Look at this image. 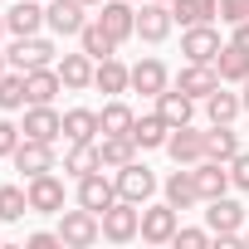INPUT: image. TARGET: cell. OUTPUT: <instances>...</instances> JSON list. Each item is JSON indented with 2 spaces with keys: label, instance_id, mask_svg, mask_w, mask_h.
Listing matches in <instances>:
<instances>
[{
  "label": "cell",
  "instance_id": "obj_1",
  "mask_svg": "<svg viewBox=\"0 0 249 249\" xmlns=\"http://www.w3.org/2000/svg\"><path fill=\"white\" fill-rule=\"evenodd\" d=\"M98 220H103V239H112V244H132V239L142 234V205L122 200V196H117Z\"/></svg>",
  "mask_w": 249,
  "mask_h": 249
},
{
  "label": "cell",
  "instance_id": "obj_2",
  "mask_svg": "<svg viewBox=\"0 0 249 249\" xmlns=\"http://www.w3.org/2000/svg\"><path fill=\"white\" fill-rule=\"evenodd\" d=\"M59 239H64V249H88V244H98L103 239V220L93 215V210H59Z\"/></svg>",
  "mask_w": 249,
  "mask_h": 249
},
{
  "label": "cell",
  "instance_id": "obj_3",
  "mask_svg": "<svg viewBox=\"0 0 249 249\" xmlns=\"http://www.w3.org/2000/svg\"><path fill=\"white\" fill-rule=\"evenodd\" d=\"M117 196L122 200H132V205H147L152 196H157V176L142 166V161H127V166H117Z\"/></svg>",
  "mask_w": 249,
  "mask_h": 249
},
{
  "label": "cell",
  "instance_id": "obj_4",
  "mask_svg": "<svg viewBox=\"0 0 249 249\" xmlns=\"http://www.w3.org/2000/svg\"><path fill=\"white\" fill-rule=\"evenodd\" d=\"M5 59H10V69L30 73V69H44V64H54V44H49V39H39V35H20V39L5 49Z\"/></svg>",
  "mask_w": 249,
  "mask_h": 249
},
{
  "label": "cell",
  "instance_id": "obj_5",
  "mask_svg": "<svg viewBox=\"0 0 249 249\" xmlns=\"http://www.w3.org/2000/svg\"><path fill=\"white\" fill-rule=\"evenodd\" d=\"M20 132L35 137V142H59L64 137V112H54V103H30Z\"/></svg>",
  "mask_w": 249,
  "mask_h": 249
},
{
  "label": "cell",
  "instance_id": "obj_6",
  "mask_svg": "<svg viewBox=\"0 0 249 249\" xmlns=\"http://www.w3.org/2000/svg\"><path fill=\"white\" fill-rule=\"evenodd\" d=\"M30 215H59L64 210V181L54 176V171H44V176H30Z\"/></svg>",
  "mask_w": 249,
  "mask_h": 249
},
{
  "label": "cell",
  "instance_id": "obj_7",
  "mask_svg": "<svg viewBox=\"0 0 249 249\" xmlns=\"http://www.w3.org/2000/svg\"><path fill=\"white\" fill-rule=\"evenodd\" d=\"M171 25H176V15H171L166 0H142V10H137V35H142L147 44H161V39L171 35Z\"/></svg>",
  "mask_w": 249,
  "mask_h": 249
},
{
  "label": "cell",
  "instance_id": "obj_8",
  "mask_svg": "<svg viewBox=\"0 0 249 249\" xmlns=\"http://www.w3.org/2000/svg\"><path fill=\"white\" fill-rule=\"evenodd\" d=\"M220 49H225V44H220V30H215V25H191V30L181 35V54H186L191 64H215Z\"/></svg>",
  "mask_w": 249,
  "mask_h": 249
},
{
  "label": "cell",
  "instance_id": "obj_9",
  "mask_svg": "<svg viewBox=\"0 0 249 249\" xmlns=\"http://www.w3.org/2000/svg\"><path fill=\"white\" fill-rule=\"evenodd\" d=\"M15 171H25V181L30 176H44V171H54V142H35V137H20V147H15Z\"/></svg>",
  "mask_w": 249,
  "mask_h": 249
},
{
  "label": "cell",
  "instance_id": "obj_10",
  "mask_svg": "<svg viewBox=\"0 0 249 249\" xmlns=\"http://www.w3.org/2000/svg\"><path fill=\"white\" fill-rule=\"evenodd\" d=\"M166 152H171L176 166H196V161H205V132H196L191 122H186V127H171Z\"/></svg>",
  "mask_w": 249,
  "mask_h": 249
},
{
  "label": "cell",
  "instance_id": "obj_11",
  "mask_svg": "<svg viewBox=\"0 0 249 249\" xmlns=\"http://www.w3.org/2000/svg\"><path fill=\"white\" fill-rule=\"evenodd\" d=\"M112 200H117V181H107L103 171H88V176H78V205H83V210L103 215Z\"/></svg>",
  "mask_w": 249,
  "mask_h": 249
},
{
  "label": "cell",
  "instance_id": "obj_12",
  "mask_svg": "<svg viewBox=\"0 0 249 249\" xmlns=\"http://www.w3.org/2000/svg\"><path fill=\"white\" fill-rule=\"evenodd\" d=\"M181 225H176V205L166 200V205H142V239L147 244H171V234H176Z\"/></svg>",
  "mask_w": 249,
  "mask_h": 249
},
{
  "label": "cell",
  "instance_id": "obj_13",
  "mask_svg": "<svg viewBox=\"0 0 249 249\" xmlns=\"http://www.w3.org/2000/svg\"><path fill=\"white\" fill-rule=\"evenodd\" d=\"M103 30L122 44V39H132L137 35V5H132V0H103Z\"/></svg>",
  "mask_w": 249,
  "mask_h": 249
},
{
  "label": "cell",
  "instance_id": "obj_14",
  "mask_svg": "<svg viewBox=\"0 0 249 249\" xmlns=\"http://www.w3.org/2000/svg\"><path fill=\"white\" fill-rule=\"evenodd\" d=\"M191 171H196L200 200H220V196H230V186H234V181H230V161H210V157H205V161H196Z\"/></svg>",
  "mask_w": 249,
  "mask_h": 249
},
{
  "label": "cell",
  "instance_id": "obj_15",
  "mask_svg": "<svg viewBox=\"0 0 249 249\" xmlns=\"http://www.w3.org/2000/svg\"><path fill=\"white\" fill-rule=\"evenodd\" d=\"M88 5H83V0H49V10H44V20H49V30L54 35H78L83 25H88V15H83Z\"/></svg>",
  "mask_w": 249,
  "mask_h": 249
},
{
  "label": "cell",
  "instance_id": "obj_16",
  "mask_svg": "<svg viewBox=\"0 0 249 249\" xmlns=\"http://www.w3.org/2000/svg\"><path fill=\"white\" fill-rule=\"evenodd\" d=\"M176 88L205 103V98H210V93L220 88V73H215V64H191V59H186V69L176 73Z\"/></svg>",
  "mask_w": 249,
  "mask_h": 249
},
{
  "label": "cell",
  "instance_id": "obj_17",
  "mask_svg": "<svg viewBox=\"0 0 249 249\" xmlns=\"http://www.w3.org/2000/svg\"><path fill=\"white\" fill-rule=\"evenodd\" d=\"M205 205H210V210H205L210 234H239V225H244V205H239V200L220 196V200H205Z\"/></svg>",
  "mask_w": 249,
  "mask_h": 249
},
{
  "label": "cell",
  "instance_id": "obj_18",
  "mask_svg": "<svg viewBox=\"0 0 249 249\" xmlns=\"http://www.w3.org/2000/svg\"><path fill=\"white\" fill-rule=\"evenodd\" d=\"M93 88H103V93H112V98L127 93V88H132V69L122 64L117 54H112V59H98V69H93Z\"/></svg>",
  "mask_w": 249,
  "mask_h": 249
},
{
  "label": "cell",
  "instance_id": "obj_19",
  "mask_svg": "<svg viewBox=\"0 0 249 249\" xmlns=\"http://www.w3.org/2000/svg\"><path fill=\"white\" fill-rule=\"evenodd\" d=\"M49 20H44V5H35V0H20V5L5 10V30L20 39V35H39Z\"/></svg>",
  "mask_w": 249,
  "mask_h": 249
},
{
  "label": "cell",
  "instance_id": "obj_20",
  "mask_svg": "<svg viewBox=\"0 0 249 249\" xmlns=\"http://www.w3.org/2000/svg\"><path fill=\"white\" fill-rule=\"evenodd\" d=\"M132 88H137V93H147V98L166 93V88H171L166 64H161V59H142V64H132Z\"/></svg>",
  "mask_w": 249,
  "mask_h": 249
},
{
  "label": "cell",
  "instance_id": "obj_21",
  "mask_svg": "<svg viewBox=\"0 0 249 249\" xmlns=\"http://www.w3.org/2000/svg\"><path fill=\"white\" fill-rule=\"evenodd\" d=\"M25 93H30V103H54V98L64 93V78H59V69H54V64H44V69H30V73H25Z\"/></svg>",
  "mask_w": 249,
  "mask_h": 249
},
{
  "label": "cell",
  "instance_id": "obj_22",
  "mask_svg": "<svg viewBox=\"0 0 249 249\" xmlns=\"http://www.w3.org/2000/svg\"><path fill=\"white\" fill-rule=\"evenodd\" d=\"M157 112L171 122V127H186V122L196 117V98L181 93V88H166V93H157Z\"/></svg>",
  "mask_w": 249,
  "mask_h": 249
},
{
  "label": "cell",
  "instance_id": "obj_23",
  "mask_svg": "<svg viewBox=\"0 0 249 249\" xmlns=\"http://www.w3.org/2000/svg\"><path fill=\"white\" fill-rule=\"evenodd\" d=\"M93 69H98V59H88V54L78 49V54H64V64H59V78H64V88L83 93V88H93Z\"/></svg>",
  "mask_w": 249,
  "mask_h": 249
},
{
  "label": "cell",
  "instance_id": "obj_24",
  "mask_svg": "<svg viewBox=\"0 0 249 249\" xmlns=\"http://www.w3.org/2000/svg\"><path fill=\"white\" fill-rule=\"evenodd\" d=\"M161 191H166V200H171L176 210H191V205L200 200V186H196V171H191V166H181V171H171Z\"/></svg>",
  "mask_w": 249,
  "mask_h": 249
},
{
  "label": "cell",
  "instance_id": "obj_25",
  "mask_svg": "<svg viewBox=\"0 0 249 249\" xmlns=\"http://www.w3.org/2000/svg\"><path fill=\"white\" fill-rule=\"evenodd\" d=\"M215 73H220V83H244L249 78V49H239L234 39L215 54Z\"/></svg>",
  "mask_w": 249,
  "mask_h": 249
},
{
  "label": "cell",
  "instance_id": "obj_26",
  "mask_svg": "<svg viewBox=\"0 0 249 249\" xmlns=\"http://www.w3.org/2000/svg\"><path fill=\"white\" fill-rule=\"evenodd\" d=\"M166 137H171V122H166L161 112H147V117H137V122H132V142H137L142 152L166 147Z\"/></svg>",
  "mask_w": 249,
  "mask_h": 249
},
{
  "label": "cell",
  "instance_id": "obj_27",
  "mask_svg": "<svg viewBox=\"0 0 249 249\" xmlns=\"http://www.w3.org/2000/svg\"><path fill=\"white\" fill-rule=\"evenodd\" d=\"M78 49H83L88 59H112V54H117V39L103 30V20H88V25L78 30Z\"/></svg>",
  "mask_w": 249,
  "mask_h": 249
},
{
  "label": "cell",
  "instance_id": "obj_28",
  "mask_svg": "<svg viewBox=\"0 0 249 249\" xmlns=\"http://www.w3.org/2000/svg\"><path fill=\"white\" fill-rule=\"evenodd\" d=\"M64 171H69L73 181H78V176H88V171H103V152H98V142H69Z\"/></svg>",
  "mask_w": 249,
  "mask_h": 249
},
{
  "label": "cell",
  "instance_id": "obj_29",
  "mask_svg": "<svg viewBox=\"0 0 249 249\" xmlns=\"http://www.w3.org/2000/svg\"><path fill=\"white\" fill-rule=\"evenodd\" d=\"M171 15H176V25H210L215 15H220V0H171Z\"/></svg>",
  "mask_w": 249,
  "mask_h": 249
},
{
  "label": "cell",
  "instance_id": "obj_30",
  "mask_svg": "<svg viewBox=\"0 0 249 249\" xmlns=\"http://www.w3.org/2000/svg\"><path fill=\"white\" fill-rule=\"evenodd\" d=\"M98 152H103V166H107V171H117V166L137 161V142H132L127 132H112V137H103V142H98Z\"/></svg>",
  "mask_w": 249,
  "mask_h": 249
},
{
  "label": "cell",
  "instance_id": "obj_31",
  "mask_svg": "<svg viewBox=\"0 0 249 249\" xmlns=\"http://www.w3.org/2000/svg\"><path fill=\"white\" fill-rule=\"evenodd\" d=\"M234 152H239L234 127H230V122H210V132H205V157H210V161H230Z\"/></svg>",
  "mask_w": 249,
  "mask_h": 249
},
{
  "label": "cell",
  "instance_id": "obj_32",
  "mask_svg": "<svg viewBox=\"0 0 249 249\" xmlns=\"http://www.w3.org/2000/svg\"><path fill=\"white\" fill-rule=\"evenodd\" d=\"M132 122H137V112L122 103V98H112V103L98 112V132H103V137H112V132H127V137H132Z\"/></svg>",
  "mask_w": 249,
  "mask_h": 249
},
{
  "label": "cell",
  "instance_id": "obj_33",
  "mask_svg": "<svg viewBox=\"0 0 249 249\" xmlns=\"http://www.w3.org/2000/svg\"><path fill=\"white\" fill-rule=\"evenodd\" d=\"M20 107H30L25 73L20 69H5V73H0V112H20Z\"/></svg>",
  "mask_w": 249,
  "mask_h": 249
},
{
  "label": "cell",
  "instance_id": "obj_34",
  "mask_svg": "<svg viewBox=\"0 0 249 249\" xmlns=\"http://www.w3.org/2000/svg\"><path fill=\"white\" fill-rule=\"evenodd\" d=\"M64 137L69 142H93L98 137V112L93 107H69L64 112Z\"/></svg>",
  "mask_w": 249,
  "mask_h": 249
},
{
  "label": "cell",
  "instance_id": "obj_35",
  "mask_svg": "<svg viewBox=\"0 0 249 249\" xmlns=\"http://www.w3.org/2000/svg\"><path fill=\"white\" fill-rule=\"evenodd\" d=\"M205 112H210V122H234V117L244 112V98H239V93H225V88H215V93L205 98Z\"/></svg>",
  "mask_w": 249,
  "mask_h": 249
},
{
  "label": "cell",
  "instance_id": "obj_36",
  "mask_svg": "<svg viewBox=\"0 0 249 249\" xmlns=\"http://www.w3.org/2000/svg\"><path fill=\"white\" fill-rule=\"evenodd\" d=\"M30 215V191L25 186H0V220H25Z\"/></svg>",
  "mask_w": 249,
  "mask_h": 249
},
{
  "label": "cell",
  "instance_id": "obj_37",
  "mask_svg": "<svg viewBox=\"0 0 249 249\" xmlns=\"http://www.w3.org/2000/svg\"><path fill=\"white\" fill-rule=\"evenodd\" d=\"M20 127H15V122L10 117H0V157H15V147H20Z\"/></svg>",
  "mask_w": 249,
  "mask_h": 249
},
{
  "label": "cell",
  "instance_id": "obj_38",
  "mask_svg": "<svg viewBox=\"0 0 249 249\" xmlns=\"http://www.w3.org/2000/svg\"><path fill=\"white\" fill-rule=\"evenodd\" d=\"M210 239H215L210 230H176V234H171L176 249H200V244H210Z\"/></svg>",
  "mask_w": 249,
  "mask_h": 249
},
{
  "label": "cell",
  "instance_id": "obj_39",
  "mask_svg": "<svg viewBox=\"0 0 249 249\" xmlns=\"http://www.w3.org/2000/svg\"><path fill=\"white\" fill-rule=\"evenodd\" d=\"M230 181H234V191H249V152L230 157Z\"/></svg>",
  "mask_w": 249,
  "mask_h": 249
},
{
  "label": "cell",
  "instance_id": "obj_40",
  "mask_svg": "<svg viewBox=\"0 0 249 249\" xmlns=\"http://www.w3.org/2000/svg\"><path fill=\"white\" fill-rule=\"evenodd\" d=\"M220 20H225V25L249 20V0H220Z\"/></svg>",
  "mask_w": 249,
  "mask_h": 249
},
{
  "label": "cell",
  "instance_id": "obj_41",
  "mask_svg": "<svg viewBox=\"0 0 249 249\" xmlns=\"http://www.w3.org/2000/svg\"><path fill=\"white\" fill-rule=\"evenodd\" d=\"M54 244H64L59 230H54V234H49V230H35V234H30V249H54Z\"/></svg>",
  "mask_w": 249,
  "mask_h": 249
},
{
  "label": "cell",
  "instance_id": "obj_42",
  "mask_svg": "<svg viewBox=\"0 0 249 249\" xmlns=\"http://www.w3.org/2000/svg\"><path fill=\"white\" fill-rule=\"evenodd\" d=\"M234 44H239V49H249V20H239V25H234Z\"/></svg>",
  "mask_w": 249,
  "mask_h": 249
},
{
  "label": "cell",
  "instance_id": "obj_43",
  "mask_svg": "<svg viewBox=\"0 0 249 249\" xmlns=\"http://www.w3.org/2000/svg\"><path fill=\"white\" fill-rule=\"evenodd\" d=\"M239 88H244V93H239V98H244V107H249V78H244V83H239Z\"/></svg>",
  "mask_w": 249,
  "mask_h": 249
},
{
  "label": "cell",
  "instance_id": "obj_44",
  "mask_svg": "<svg viewBox=\"0 0 249 249\" xmlns=\"http://www.w3.org/2000/svg\"><path fill=\"white\" fill-rule=\"evenodd\" d=\"M5 69H10V59H5V54H0V73H5Z\"/></svg>",
  "mask_w": 249,
  "mask_h": 249
},
{
  "label": "cell",
  "instance_id": "obj_45",
  "mask_svg": "<svg viewBox=\"0 0 249 249\" xmlns=\"http://www.w3.org/2000/svg\"><path fill=\"white\" fill-rule=\"evenodd\" d=\"M0 35H5V15H0Z\"/></svg>",
  "mask_w": 249,
  "mask_h": 249
},
{
  "label": "cell",
  "instance_id": "obj_46",
  "mask_svg": "<svg viewBox=\"0 0 249 249\" xmlns=\"http://www.w3.org/2000/svg\"><path fill=\"white\" fill-rule=\"evenodd\" d=\"M83 5H103V0H83Z\"/></svg>",
  "mask_w": 249,
  "mask_h": 249
},
{
  "label": "cell",
  "instance_id": "obj_47",
  "mask_svg": "<svg viewBox=\"0 0 249 249\" xmlns=\"http://www.w3.org/2000/svg\"><path fill=\"white\" fill-rule=\"evenodd\" d=\"M244 244H249V230H244Z\"/></svg>",
  "mask_w": 249,
  "mask_h": 249
},
{
  "label": "cell",
  "instance_id": "obj_48",
  "mask_svg": "<svg viewBox=\"0 0 249 249\" xmlns=\"http://www.w3.org/2000/svg\"><path fill=\"white\" fill-rule=\"evenodd\" d=\"M132 5H142V0H132Z\"/></svg>",
  "mask_w": 249,
  "mask_h": 249
},
{
  "label": "cell",
  "instance_id": "obj_49",
  "mask_svg": "<svg viewBox=\"0 0 249 249\" xmlns=\"http://www.w3.org/2000/svg\"><path fill=\"white\" fill-rule=\"evenodd\" d=\"M166 5H171V0H166Z\"/></svg>",
  "mask_w": 249,
  "mask_h": 249
}]
</instances>
